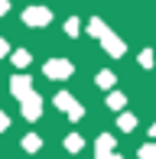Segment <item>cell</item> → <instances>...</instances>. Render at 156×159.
<instances>
[{
	"label": "cell",
	"instance_id": "obj_1",
	"mask_svg": "<svg viewBox=\"0 0 156 159\" xmlns=\"http://www.w3.org/2000/svg\"><path fill=\"white\" fill-rule=\"evenodd\" d=\"M52 104L59 107V111H65V114H68V120H81V117H85V107L78 104V101H75L72 94H68V91H59Z\"/></svg>",
	"mask_w": 156,
	"mask_h": 159
},
{
	"label": "cell",
	"instance_id": "obj_2",
	"mask_svg": "<svg viewBox=\"0 0 156 159\" xmlns=\"http://www.w3.org/2000/svg\"><path fill=\"white\" fill-rule=\"evenodd\" d=\"M23 23L33 26V30L49 26V23H52V10H49V7H26V10H23Z\"/></svg>",
	"mask_w": 156,
	"mask_h": 159
},
{
	"label": "cell",
	"instance_id": "obj_3",
	"mask_svg": "<svg viewBox=\"0 0 156 159\" xmlns=\"http://www.w3.org/2000/svg\"><path fill=\"white\" fill-rule=\"evenodd\" d=\"M42 71H46V78H52V81H65V78H72L75 68H72V62H68V59H49Z\"/></svg>",
	"mask_w": 156,
	"mask_h": 159
},
{
	"label": "cell",
	"instance_id": "obj_4",
	"mask_svg": "<svg viewBox=\"0 0 156 159\" xmlns=\"http://www.w3.org/2000/svg\"><path fill=\"white\" fill-rule=\"evenodd\" d=\"M20 111H23L26 120H39L42 117V98L36 94V91H30V94L20 101Z\"/></svg>",
	"mask_w": 156,
	"mask_h": 159
},
{
	"label": "cell",
	"instance_id": "obj_5",
	"mask_svg": "<svg viewBox=\"0 0 156 159\" xmlns=\"http://www.w3.org/2000/svg\"><path fill=\"white\" fill-rule=\"evenodd\" d=\"M98 39H101V46H104V52L108 55H114V59H120V55L127 52V46H124V39H120V36H114L111 30H104L101 36H98Z\"/></svg>",
	"mask_w": 156,
	"mask_h": 159
},
{
	"label": "cell",
	"instance_id": "obj_6",
	"mask_svg": "<svg viewBox=\"0 0 156 159\" xmlns=\"http://www.w3.org/2000/svg\"><path fill=\"white\" fill-rule=\"evenodd\" d=\"M30 91H33V78H30V75H23V71H20V75L10 78V94L16 98V101H23Z\"/></svg>",
	"mask_w": 156,
	"mask_h": 159
},
{
	"label": "cell",
	"instance_id": "obj_7",
	"mask_svg": "<svg viewBox=\"0 0 156 159\" xmlns=\"http://www.w3.org/2000/svg\"><path fill=\"white\" fill-rule=\"evenodd\" d=\"M20 143H23V149H26V153H39V146H42V136H39V133H26Z\"/></svg>",
	"mask_w": 156,
	"mask_h": 159
},
{
	"label": "cell",
	"instance_id": "obj_8",
	"mask_svg": "<svg viewBox=\"0 0 156 159\" xmlns=\"http://www.w3.org/2000/svg\"><path fill=\"white\" fill-rule=\"evenodd\" d=\"M81 146H85L81 133H68L65 136V149H68V153H81Z\"/></svg>",
	"mask_w": 156,
	"mask_h": 159
},
{
	"label": "cell",
	"instance_id": "obj_9",
	"mask_svg": "<svg viewBox=\"0 0 156 159\" xmlns=\"http://www.w3.org/2000/svg\"><path fill=\"white\" fill-rule=\"evenodd\" d=\"M10 59H13V65H16V68H26V65H30V62H33V55H30V52H26V49H16V52H13V55H10Z\"/></svg>",
	"mask_w": 156,
	"mask_h": 159
},
{
	"label": "cell",
	"instance_id": "obj_10",
	"mask_svg": "<svg viewBox=\"0 0 156 159\" xmlns=\"http://www.w3.org/2000/svg\"><path fill=\"white\" fill-rule=\"evenodd\" d=\"M124 104H127V98L120 94V91H111V94H108V107H111V111H124Z\"/></svg>",
	"mask_w": 156,
	"mask_h": 159
},
{
	"label": "cell",
	"instance_id": "obj_11",
	"mask_svg": "<svg viewBox=\"0 0 156 159\" xmlns=\"http://www.w3.org/2000/svg\"><path fill=\"white\" fill-rule=\"evenodd\" d=\"M94 81H98V88H114V81H117V78H114V71H98V78H94Z\"/></svg>",
	"mask_w": 156,
	"mask_h": 159
},
{
	"label": "cell",
	"instance_id": "obj_12",
	"mask_svg": "<svg viewBox=\"0 0 156 159\" xmlns=\"http://www.w3.org/2000/svg\"><path fill=\"white\" fill-rule=\"evenodd\" d=\"M111 149H114V136L101 133V136H98V153H111Z\"/></svg>",
	"mask_w": 156,
	"mask_h": 159
},
{
	"label": "cell",
	"instance_id": "obj_13",
	"mask_svg": "<svg viewBox=\"0 0 156 159\" xmlns=\"http://www.w3.org/2000/svg\"><path fill=\"white\" fill-rule=\"evenodd\" d=\"M117 127H120V130H127V133H130V130L137 127V117H133V114H120V117H117Z\"/></svg>",
	"mask_w": 156,
	"mask_h": 159
},
{
	"label": "cell",
	"instance_id": "obj_14",
	"mask_svg": "<svg viewBox=\"0 0 156 159\" xmlns=\"http://www.w3.org/2000/svg\"><path fill=\"white\" fill-rule=\"evenodd\" d=\"M104 30H108V26H104V20H98V16H91V20H88V33L94 36V39H98Z\"/></svg>",
	"mask_w": 156,
	"mask_h": 159
},
{
	"label": "cell",
	"instance_id": "obj_15",
	"mask_svg": "<svg viewBox=\"0 0 156 159\" xmlns=\"http://www.w3.org/2000/svg\"><path fill=\"white\" fill-rule=\"evenodd\" d=\"M153 62H156V52L153 49H143V52H140V65H143V68H153Z\"/></svg>",
	"mask_w": 156,
	"mask_h": 159
},
{
	"label": "cell",
	"instance_id": "obj_16",
	"mask_svg": "<svg viewBox=\"0 0 156 159\" xmlns=\"http://www.w3.org/2000/svg\"><path fill=\"white\" fill-rule=\"evenodd\" d=\"M78 33H81V23H78V16L65 20V36H78Z\"/></svg>",
	"mask_w": 156,
	"mask_h": 159
},
{
	"label": "cell",
	"instance_id": "obj_17",
	"mask_svg": "<svg viewBox=\"0 0 156 159\" xmlns=\"http://www.w3.org/2000/svg\"><path fill=\"white\" fill-rule=\"evenodd\" d=\"M140 159H156V143H143L140 146Z\"/></svg>",
	"mask_w": 156,
	"mask_h": 159
},
{
	"label": "cell",
	"instance_id": "obj_18",
	"mask_svg": "<svg viewBox=\"0 0 156 159\" xmlns=\"http://www.w3.org/2000/svg\"><path fill=\"white\" fill-rule=\"evenodd\" d=\"M3 130H10V117H7L3 107H0V133H3Z\"/></svg>",
	"mask_w": 156,
	"mask_h": 159
},
{
	"label": "cell",
	"instance_id": "obj_19",
	"mask_svg": "<svg viewBox=\"0 0 156 159\" xmlns=\"http://www.w3.org/2000/svg\"><path fill=\"white\" fill-rule=\"evenodd\" d=\"M94 159H124V156H117V153H114V149H111V153H98Z\"/></svg>",
	"mask_w": 156,
	"mask_h": 159
},
{
	"label": "cell",
	"instance_id": "obj_20",
	"mask_svg": "<svg viewBox=\"0 0 156 159\" xmlns=\"http://www.w3.org/2000/svg\"><path fill=\"white\" fill-rule=\"evenodd\" d=\"M3 55H10V42H7V39H0V59H3Z\"/></svg>",
	"mask_w": 156,
	"mask_h": 159
},
{
	"label": "cell",
	"instance_id": "obj_21",
	"mask_svg": "<svg viewBox=\"0 0 156 159\" xmlns=\"http://www.w3.org/2000/svg\"><path fill=\"white\" fill-rule=\"evenodd\" d=\"M3 13H10V0H0V16Z\"/></svg>",
	"mask_w": 156,
	"mask_h": 159
},
{
	"label": "cell",
	"instance_id": "obj_22",
	"mask_svg": "<svg viewBox=\"0 0 156 159\" xmlns=\"http://www.w3.org/2000/svg\"><path fill=\"white\" fill-rule=\"evenodd\" d=\"M150 136H153V140H156V124H153V127H150Z\"/></svg>",
	"mask_w": 156,
	"mask_h": 159
}]
</instances>
